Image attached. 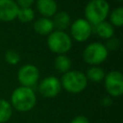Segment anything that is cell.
Returning a JSON list of instances; mask_svg holds the SVG:
<instances>
[{"label": "cell", "instance_id": "cell-9", "mask_svg": "<svg viewBox=\"0 0 123 123\" xmlns=\"http://www.w3.org/2000/svg\"><path fill=\"white\" fill-rule=\"evenodd\" d=\"M62 89L61 81L55 76H48L42 79L38 85L39 93L45 98L56 97Z\"/></svg>", "mask_w": 123, "mask_h": 123}, {"label": "cell", "instance_id": "cell-22", "mask_svg": "<svg viewBox=\"0 0 123 123\" xmlns=\"http://www.w3.org/2000/svg\"><path fill=\"white\" fill-rule=\"evenodd\" d=\"M35 3V0H16V4L19 8H31Z\"/></svg>", "mask_w": 123, "mask_h": 123}, {"label": "cell", "instance_id": "cell-25", "mask_svg": "<svg viewBox=\"0 0 123 123\" xmlns=\"http://www.w3.org/2000/svg\"><path fill=\"white\" fill-rule=\"evenodd\" d=\"M117 1H122V0H117Z\"/></svg>", "mask_w": 123, "mask_h": 123}, {"label": "cell", "instance_id": "cell-24", "mask_svg": "<svg viewBox=\"0 0 123 123\" xmlns=\"http://www.w3.org/2000/svg\"><path fill=\"white\" fill-rule=\"evenodd\" d=\"M101 104L105 107H109L112 104V101H111V98L110 96H105L103 97V99L101 100Z\"/></svg>", "mask_w": 123, "mask_h": 123}, {"label": "cell", "instance_id": "cell-8", "mask_svg": "<svg viewBox=\"0 0 123 123\" xmlns=\"http://www.w3.org/2000/svg\"><path fill=\"white\" fill-rule=\"evenodd\" d=\"M92 27L91 24L85 18H78L70 24V33L72 37L79 41H86L91 35Z\"/></svg>", "mask_w": 123, "mask_h": 123}, {"label": "cell", "instance_id": "cell-14", "mask_svg": "<svg viewBox=\"0 0 123 123\" xmlns=\"http://www.w3.org/2000/svg\"><path fill=\"white\" fill-rule=\"evenodd\" d=\"M95 31H96V34L100 37L105 38V39H109L111 37H113V33H114L113 26L108 21H103L97 24Z\"/></svg>", "mask_w": 123, "mask_h": 123}, {"label": "cell", "instance_id": "cell-4", "mask_svg": "<svg viewBox=\"0 0 123 123\" xmlns=\"http://www.w3.org/2000/svg\"><path fill=\"white\" fill-rule=\"evenodd\" d=\"M47 45L49 49L59 55H64L72 47V39L64 31H53L48 35Z\"/></svg>", "mask_w": 123, "mask_h": 123}, {"label": "cell", "instance_id": "cell-2", "mask_svg": "<svg viewBox=\"0 0 123 123\" xmlns=\"http://www.w3.org/2000/svg\"><path fill=\"white\" fill-rule=\"evenodd\" d=\"M109 12L110 4L107 0H90L85 8L86 20L92 25H97L106 21Z\"/></svg>", "mask_w": 123, "mask_h": 123}, {"label": "cell", "instance_id": "cell-12", "mask_svg": "<svg viewBox=\"0 0 123 123\" xmlns=\"http://www.w3.org/2000/svg\"><path fill=\"white\" fill-rule=\"evenodd\" d=\"M53 29H54L53 21L48 17H44V16L39 17L34 23V30L36 31V33L41 36H46L51 34L53 32Z\"/></svg>", "mask_w": 123, "mask_h": 123}, {"label": "cell", "instance_id": "cell-7", "mask_svg": "<svg viewBox=\"0 0 123 123\" xmlns=\"http://www.w3.org/2000/svg\"><path fill=\"white\" fill-rule=\"evenodd\" d=\"M39 78L38 68L34 64H24L17 72V79L22 86L32 87L35 86Z\"/></svg>", "mask_w": 123, "mask_h": 123}, {"label": "cell", "instance_id": "cell-16", "mask_svg": "<svg viewBox=\"0 0 123 123\" xmlns=\"http://www.w3.org/2000/svg\"><path fill=\"white\" fill-rule=\"evenodd\" d=\"M12 114V107L11 103L5 99H0V123L9 121Z\"/></svg>", "mask_w": 123, "mask_h": 123}, {"label": "cell", "instance_id": "cell-17", "mask_svg": "<svg viewBox=\"0 0 123 123\" xmlns=\"http://www.w3.org/2000/svg\"><path fill=\"white\" fill-rule=\"evenodd\" d=\"M105 72L101 67L98 66H91L90 68H88V70L86 71V77L87 79V81H91L94 83H98L101 82L102 80H104L105 78Z\"/></svg>", "mask_w": 123, "mask_h": 123}, {"label": "cell", "instance_id": "cell-21", "mask_svg": "<svg viewBox=\"0 0 123 123\" xmlns=\"http://www.w3.org/2000/svg\"><path fill=\"white\" fill-rule=\"evenodd\" d=\"M106 48L107 50H117L118 47L120 46V40L117 37H111V38L107 39V43H106Z\"/></svg>", "mask_w": 123, "mask_h": 123}, {"label": "cell", "instance_id": "cell-20", "mask_svg": "<svg viewBox=\"0 0 123 123\" xmlns=\"http://www.w3.org/2000/svg\"><path fill=\"white\" fill-rule=\"evenodd\" d=\"M5 61L12 65L17 64L20 61V55L15 50L10 49L5 53Z\"/></svg>", "mask_w": 123, "mask_h": 123}, {"label": "cell", "instance_id": "cell-5", "mask_svg": "<svg viewBox=\"0 0 123 123\" xmlns=\"http://www.w3.org/2000/svg\"><path fill=\"white\" fill-rule=\"evenodd\" d=\"M107 58H108V50L106 46L100 42H92L88 44L83 52L84 61L88 64L95 66L105 62Z\"/></svg>", "mask_w": 123, "mask_h": 123}, {"label": "cell", "instance_id": "cell-15", "mask_svg": "<svg viewBox=\"0 0 123 123\" xmlns=\"http://www.w3.org/2000/svg\"><path fill=\"white\" fill-rule=\"evenodd\" d=\"M55 68L60 73H66L70 70L71 67V60L66 55H58L54 62Z\"/></svg>", "mask_w": 123, "mask_h": 123}, {"label": "cell", "instance_id": "cell-10", "mask_svg": "<svg viewBox=\"0 0 123 123\" xmlns=\"http://www.w3.org/2000/svg\"><path fill=\"white\" fill-rule=\"evenodd\" d=\"M18 9L14 0H0V20L8 22L15 19Z\"/></svg>", "mask_w": 123, "mask_h": 123}, {"label": "cell", "instance_id": "cell-6", "mask_svg": "<svg viewBox=\"0 0 123 123\" xmlns=\"http://www.w3.org/2000/svg\"><path fill=\"white\" fill-rule=\"evenodd\" d=\"M107 92L113 97H119L123 93V76L117 70L110 71L104 78Z\"/></svg>", "mask_w": 123, "mask_h": 123}, {"label": "cell", "instance_id": "cell-11", "mask_svg": "<svg viewBox=\"0 0 123 123\" xmlns=\"http://www.w3.org/2000/svg\"><path fill=\"white\" fill-rule=\"evenodd\" d=\"M37 10L44 17H51L57 12L58 5L55 0H37Z\"/></svg>", "mask_w": 123, "mask_h": 123}, {"label": "cell", "instance_id": "cell-1", "mask_svg": "<svg viewBox=\"0 0 123 123\" xmlns=\"http://www.w3.org/2000/svg\"><path fill=\"white\" fill-rule=\"evenodd\" d=\"M37 103V96L32 87L18 86L11 95V105L18 111L26 112L31 111Z\"/></svg>", "mask_w": 123, "mask_h": 123}, {"label": "cell", "instance_id": "cell-13", "mask_svg": "<svg viewBox=\"0 0 123 123\" xmlns=\"http://www.w3.org/2000/svg\"><path fill=\"white\" fill-rule=\"evenodd\" d=\"M54 27L59 31H63L67 29L71 24V19L66 12H59L54 14V19L52 20Z\"/></svg>", "mask_w": 123, "mask_h": 123}, {"label": "cell", "instance_id": "cell-3", "mask_svg": "<svg viewBox=\"0 0 123 123\" xmlns=\"http://www.w3.org/2000/svg\"><path fill=\"white\" fill-rule=\"evenodd\" d=\"M62 86L70 93H80L87 86L86 74L78 70H69L62 77Z\"/></svg>", "mask_w": 123, "mask_h": 123}, {"label": "cell", "instance_id": "cell-23", "mask_svg": "<svg viewBox=\"0 0 123 123\" xmlns=\"http://www.w3.org/2000/svg\"><path fill=\"white\" fill-rule=\"evenodd\" d=\"M70 123H89V120L84 115H77L71 120Z\"/></svg>", "mask_w": 123, "mask_h": 123}, {"label": "cell", "instance_id": "cell-19", "mask_svg": "<svg viewBox=\"0 0 123 123\" xmlns=\"http://www.w3.org/2000/svg\"><path fill=\"white\" fill-rule=\"evenodd\" d=\"M111 24L115 27H121L123 25V8L118 7L114 9L110 14Z\"/></svg>", "mask_w": 123, "mask_h": 123}, {"label": "cell", "instance_id": "cell-18", "mask_svg": "<svg viewBox=\"0 0 123 123\" xmlns=\"http://www.w3.org/2000/svg\"><path fill=\"white\" fill-rule=\"evenodd\" d=\"M22 23H29L35 17V12L32 8H19L16 16Z\"/></svg>", "mask_w": 123, "mask_h": 123}]
</instances>
